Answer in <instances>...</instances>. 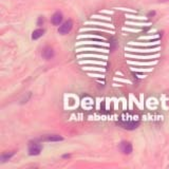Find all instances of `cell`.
<instances>
[{
  "instance_id": "obj_4",
  "label": "cell",
  "mask_w": 169,
  "mask_h": 169,
  "mask_svg": "<svg viewBox=\"0 0 169 169\" xmlns=\"http://www.w3.org/2000/svg\"><path fill=\"white\" fill-rule=\"evenodd\" d=\"M42 57H44V59H47V60H50V59H52L55 55V53H54V50L52 49L51 47H46L44 49V51H42Z\"/></svg>"
},
{
  "instance_id": "obj_5",
  "label": "cell",
  "mask_w": 169,
  "mask_h": 169,
  "mask_svg": "<svg viewBox=\"0 0 169 169\" xmlns=\"http://www.w3.org/2000/svg\"><path fill=\"white\" fill-rule=\"evenodd\" d=\"M61 21H63V14L59 12H56L51 18V22L53 25H60Z\"/></svg>"
},
{
  "instance_id": "obj_9",
  "label": "cell",
  "mask_w": 169,
  "mask_h": 169,
  "mask_svg": "<svg viewBox=\"0 0 169 169\" xmlns=\"http://www.w3.org/2000/svg\"><path fill=\"white\" fill-rule=\"evenodd\" d=\"M41 22L44 23V18H42V17H39V19H38V25H41Z\"/></svg>"
},
{
  "instance_id": "obj_1",
  "label": "cell",
  "mask_w": 169,
  "mask_h": 169,
  "mask_svg": "<svg viewBox=\"0 0 169 169\" xmlns=\"http://www.w3.org/2000/svg\"><path fill=\"white\" fill-rule=\"evenodd\" d=\"M72 28H73V22H72V20L69 19V20L65 21L63 25H60V27L58 29V33L61 35H67L68 33H70Z\"/></svg>"
},
{
  "instance_id": "obj_6",
  "label": "cell",
  "mask_w": 169,
  "mask_h": 169,
  "mask_svg": "<svg viewBox=\"0 0 169 169\" xmlns=\"http://www.w3.org/2000/svg\"><path fill=\"white\" fill-rule=\"evenodd\" d=\"M63 137L60 136V135L57 134H51V135H47L46 137L42 139V141H47V142H60L63 141Z\"/></svg>"
},
{
  "instance_id": "obj_7",
  "label": "cell",
  "mask_w": 169,
  "mask_h": 169,
  "mask_svg": "<svg viewBox=\"0 0 169 169\" xmlns=\"http://www.w3.org/2000/svg\"><path fill=\"white\" fill-rule=\"evenodd\" d=\"M15 154V152L14 151H11V152H6V153H2L1 156H0V162L1 163H6V161H9L10 159L12 158V156Z\"/></svg>"
},
{
  "instance_id": "obj_3",
  "label": "cell",
  "mask_w": 169,
  "mask_h": 169,
  "mask_svg": "<svg viewBox=\"0 0 169 169\" xmlns=\"http://www.w3.org/2000/svg\"><path fill=\"white\" fill-rule=\"evenodd\" d=\"M120 150L124 154H130L132 152V145L129 142H122L120 144Z\"/></svg>"
},
{
  "instance_id": "obj_2",
  "label": "cell",
  "mask_w": 169,
  "mask_h": 169,
  "mask_svg": "<svg viewBox=\"0 0 169 169\" xmlns=\"http://www.w3.org/2000/svg\"><path fill=\"white\" fill-rule=\"evenodd\" d=\"M41 150L42 146L38 143H30V145H29V154L30 156H38Z\"/></svg>"
},
{
  "instance_id": "obj_8",
  "label": "cell",
  "mask_w": 169,
  "mask_h": 169,
  "mask_svg": "<svg viewBox=\"0 0 169 169\" xmlns=\"http://www.w3.org/2000/svg\"><path fill=\"white\" fill-rule=\"evenodd\" d=\"M44 30H42V29H37V30H35L34 32L32 33V39L33 40H36L38 38H40L44 35Z\"/></svg>"
}]
</instances>
